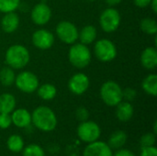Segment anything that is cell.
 Segmentation results:
<instances>
[{
    "label": "cell",
    "mask_w": 157,
    "mask_h": 156,
    "mask_svg": "<svg viewBox=\"0 0 157 156\" xmlns=\"http://www.w3.org/2000/svg\"><path fill=\"white\" fill-rule=\"evenodd\" d=\"M75 117L79 121H86L89 118V112L85 107H79L75 110Z\"/></svg>",
    "instance_id": "obj_30"
},
{
    "label": "cell",
    "mask_w": 157,
    "mask_h": 156,
    "mask_svg": "<svg viewBox=\"0 0 157 156\" xmlns=\"http://www.w3.org/2000/svg\"><path fill=\"white\" fill-rule=\"evenodd\" d=\"M32 43L33 45L40 50H48L50 49L54 42L53 34L44 29H38L32 34Z\"/></svg>",
    "instance_id": "obj_11"
},
{
    "label": "cell",
    "mask_w": 157,
    "mask_h": 156,
    "mask_svg": "<svg viewBox=\"0 0 157 156\" xmlns=\"http://www.w3.org/2000/svg\"><path fill=\"white\" fill-rule=\"evenodd\" d=\"M155 143H156V134H155L154 132L145 133L140 139V145L142 148L155 146Z\"/></svg>",
    "instance_id": "obj_28"
},
{
    "label": "cell",
    "mask_w": 157,
    "mask_h": 156,
    "mask_svg": "<svg viewBox=\"0 0 157 156\" xmlns=\"http://www.w3.org/2000/svg\"><path fill=\"white\" fill-rule=\"evenodd\" d=\"M69 62L78 69L86 68L91 62V52L88 47L83 43H74L68 51Z\"/></svg>",
    "instance_id": "obj_3"
},
{
    "label": "cell",
    "mask_w": 157,
    "mask_h": 156,
    "mask_svg": "<svg viewBox=\"0 0 157 156\" xmlns=\"http://www.w3.org/2000/svg\"><path fill=\"white\" fill-rule=\"evenodd\" d=\"M151 1L152 0H133L134 5L138 7H141V8H144V7L150 6Z\"/></svg>",
    "instance_id": "obj_34"
},
{
    "label": "cell",
    "mask_w": 157,
    "mask_h": 156,
    "mask_svg": "<svg viewBox=\"0 0 157 156\" xmlns=\"http://www.w3.org/2000/svg\"><path fill=\"white\" fill-rule=\"evenodd\" d=\"M12 124L11 115L7 113H0V129L6 130Z\"/></svg>",
    "instance_id": "obj_29"
},
{
    "label": "cell",
    "mask_w": 157,
    "mask_h": 156,
    "mask_svg": "<svg viewBox=\"0 0 157 156\" xmlns=\"http://www.w3.org/2000/svg\"><path fill=\"white\" fill-rule=\"evenodd\" d=\"M150 6H152V9H153V11H154L155 13H156L157 12V0H152V1H151V4H150Z\"/></svg>",
    "instance_id": "obj_36"
},
{
    "label": "cell",
    "mask_w": 157,
    "mask_h": 156,
    "mask_svg": "<svg viewBox=\"0 0 157 156\" xmlns=\"http://www.w3.org/2000/svg\"><path fill=\"white\" fill-rule=\"evenodd\" d=\"M100 97L103 102L109 107H116L122 101V89L114 81L105 82L100 88Z\"/></svg>",
    "instance_id": "obj_4"
},
{
    "label": "cell",
    "mask_w": 157,
    "mask_h": 156,
    "mask_svg": "<svg viewBox=\"0 0 157 156\" xmlns=\"http://www.w3.org/2000/svg\"><path fill=\"white\" fill-rule=\"evenodd\" d=\"M16 75L11 67H4L0 71V83L5 86H12L15 83Z\"/></svg>",
    "instance_id": "obj_24"
},
{
    "label": "cell",
    "mask_w": 157,
    "mask_h": 156,
    "mask_svg": "<svg viewBox=\"0 0 157 156\" xmlns=\"http://www.w3.org/2000/svg\"><path fill=\"white\" fill-rule=\"evenodd\" d=\"M141 63L148 70H153L157 65V51L154 47L146 48L141 54Z\"/></svg>",
    "instance_id": "obj_15"
},
{
    "label": "cell",
    "mask_w": 157,
    "mask_h": 156,
    "mask_svg": "<svg viewBox=\"0 0 157 156\" xmlns=\"http://www.w3.org/2000/svg\"><path fill=\"white\" fill-rule=\"evenodd\" d=\"M20 0H0V12H14L19 6Z\"/></svg>",
    "instance_id": "obj_27"
},
{
    "label": "cell",
    "mask_w": 157,
    "mask_h": 156,
    "mask_svg": "<svg viewBox=\"0 0 157 156\" xmlns=\"http://www.w3.org/2000/svg\"><path fill=\"white\" fill-rule=\"evenodd\" d=\"M143 89L144 92L150 96L155 97L157 95V75L156 74H149L147 75L143 83Z\"/></svg>",
    "instance_id": "obj_23"
},
{
    "label": "cell",
    "mask_w": 157,
    "mask_h": 156,
    "mask_svg": "<svg viewBox=\"0 0 157 156\" xmlns=\"http://www.w3.org/2000/svg\"><path fill=\"white\" fill-rule=\"evenodd\" d=\"M76 133L82 142L90 143L99 140L101 136V129L97 122L87 120L86 121H82L78 125Z\"/></svg>",
    "instance_id": "obj_5"
},
{
    "label": "cell",
    "mask_w": 157,
    "mask_h": 156,
    "mask_svg": "<svg viewBox=\"0 0 157 156\" xmlns=\"http://www.w3.org/2000/svg\"><path fill=\"white\" fill-rule=\"evenodd\" d=\"M88 1H95V0H88Z\"/></svg>",
    "instance_id": "obj_38"
},
{
    "label": "cell",
    "mask_w": 157,
    "mask_h": 156,
    "mask_svg": "<svg viewBox=\"0 0 157 156\" xmlns=\"http://www.w3.org/2000/svg\"><path fill=\"white\" fill-rule=\"evenodd\" d=\"M51 17L52 10L50 6L45 3L37 4L31 10V19L36 25H45L50 21Z\"/></svg>",
    "instance_id": "obj_13"
},
{
    "label": "cell",
    "mask_w": 157,
    "mask_h": 156,
    "mask_svg": "<svg viewBox=\"0 0 157 156\" xmlns=\"http://www.w3.org/2000/svg\"><path fill=\"white\" fill-rule=\"evenodd\" d=\"M23 156H46L43 148L36 143H31L25 146L22 150Z\"/></svg>",
    "instance_id": "obj_26"
},
{
    "label": "cell",
    "mask_w": 157,
    "mask_h": 156,
    "mask_svg": "<svg viewBox=\"0 0 157 156\" xmlns=\"http://www.w3.org/2000/svg\"><path fill=\"white\" fill-rule=\"evenodd\" d=\"M57 37L65 44H74L78 39V29L70 21H61L56 26Z\"/></svg>",
    "instance_id": "obj_9"
},
{
    "label": "cell",
    "mask_w": 157,
    "mask_h": 156,
    "mask_svg": "<svg viewBox=\"0 0 157 156\" xmlns=\"http://www.w3.org/2000/svg\"><path fill=\"white\" fill-rule=\"evenodd\" d=\"M140 156H157V148L155 146L143 147Z\"/></svg>",
    "instance_id": "obj_32"
},
{
    "label": "cell",
    "mask_w": 157,
    "mask_h": 156,
    "mask_svg": "<svg viewBox=\"0 0 157 156\" xmlns=\"http://www.w3.org/2000/svg\"><path fill=\"white\" fill-rule=\"evenodd\" d=\"M5 59L6 64L12 69H21L29 63L30 55L26 47L15 44L6 50Z\"/></svg>",
    "instance_id": "obj_2"
},
{
    "label": "cell",
    "mask_w": 157,
    "mask_h": 156,
    "mask_svg": "<svg viewBox=\"0 0 157 156\" xmlns=\"http://www.w3.org/2000/svg\"><path fill=\"white\" fill-rule=\"evenodd\" d=\"M16 108V98L12 94L4 93L0 95V113L11 114Z\"/></svg>",
    "instance_id": "obj_20"
},
{
    "label": "cell",
    "mask_w": 157,
    "mask_h": 156,
    "mask_svg": "<svg viewBox=\"0 0 157 156\" xmlns=\"http://www.w3.org/2000/svg\"><path fill=\"white\" fill-rule=\"evenodd\" d=\"M15 84L17 87L24 93L30 94L35 92L39 87V79L35 74L29 71H24L16 76Z\"/></svg>",
    "instance_id": "obj_8"
},
{
    "label": "cell",
    "mask_w": 157,
    "mask_h": 156,
    "mask_svg": "<svg viewBox=\"0 0 157 156\" xmlns=\"http://www.w3.org/2000/svg\"><path fill=\"white\" fill-rule=\"evenodd\" d=\"M11 120L17 128H27L31 124V114L26 108H17L11 112Z\"/></svg>",
    "instance_id": "obj_14"
},
{
    "label": "cell",
    "mask_w": 157,
    "mask_h": 156,
    "mask_svg": "<svg viewBox=\"0 0 157 156\" xmlns=\"http://www.w3.org/2000/svg\"><path fill=\"white\" fill-rule=\"evenodd\" d=\"M97 29L92 25H86L80 31H78V39L80 40L81 43L85 45L91 44L97 39Z\"/></svg>",
    "instance_id": "obj_19"
},
{
    "label": "cell",
    "mask_w": 157,
    "mask_h": 156,
    "mask_svg": "<svg viewBox=\"0 0 157 156\" xmlns=\"http://www.w3.org/2000/svg\"><path fill=\"white\" fill-rule=\"evenodd\" d=\"M31 123L40 131L51 132L55 130L58 120L52 108L46 106H40L31 114Z\"/></svg>",
    "instance_id": "obj_1"
},
{
    "label": "cell",
    "mask_w": 157,
    "mask_h": 156,
    "mask_svg": "<svg viewBox=\"0 0 157 156\" xmlns=\"http://www.w3.org/2000/svg\"><path fill=\"white\" fill-rule=\"evenodd\" d=\"M127 140H128V135L125 131H114L109 139V146L113 150H118V149H121L122 148L126 143H127Z\"/></svg>",
    "instance_id": "obj_18"
},
{
    "label": "cell",
    "mask_w": 157,
    "mask_h": 156,
    "mask_svg": "<svg viewBox=\"0 0 157 156\" xmlns=\"http://www.w3.org/2000/svg\"><path fill=\"white\" fill-rule=\"evenodd\" d=\"M113 156H136L133 152H132L129 149H124V148H121L118 149L117 152L113 154Z\"/></svg>",
    "instance_id": "obj_33"
},
{
    "label": "cell",
    "mask_w": 157,
    "mask_h": 156,
    "mask_svg": "<svg viewBox=\"0 0 157 156\" xmlns=\"http://www.w3.org/2000/svg\"><path fill=\"white\" fill-rule=\"evenodd\" d=\"M134 113L133 106L128 101H121L116 106V117L121 122L129 121Z\"/></svg>",
    "instance_id": "obj_16"
},
{
    "label": "cell",
    "mask_w": 157,
    "mask_h": 156,
    "mask_svg": "<svg viewBox=\"0 0 157 156\" xmlns=\"http://www.w3.org/2000/svg\"><path fill=\"white\" fill-rule=\"evenodd\" d=\"M99 24L105 32H114L118 29L121 24L120 12L117 9L111 7L105 9L99 17Z\"/></svg>",
    "instance_id": "obj_7"
},
{
    "label": "cell",
    "mask_w": 157,
    "mask_h": 156,
    "mask_svg": "<svg viewBox=\"0 0 157 156\" xmlns=\"http://www.w3.org/2000/svg\"><path fill=\"white\" fill-rule=\"evenodd\" d=\"M105 1L109 6H116L118 4H120L122 0H105Z\"/></svg>",
    "instance_id": "obj_35"
},
{
    "label": "cell",
    "mask_w": 157,
    "mask_h": 156,
    "mask_svg": "<svg viewBox=\"0 0 157 156\" xmlns=\"http://www.w3.org/2000/svg\"><path fill=\"white\" fill-rule=\"evenodd\" d=\"M94 52L96 57L103 63H109L113 61L117 56V48L115 44L107 39L98 40L94 47Z\"/></svg>",
    "instance_id": "obj_6"
},
{
    "label": "cell",
    "mask_w": 157,
    "mask_h": 156,
    "mask_svg": "<svg viewBox=\"0 0 157 156\" xmlns=\"http://www.w3.org/2000/svg\"><path fill=\"white\" fill-rule=\"evenodd\" d=\"M6 147L10 152L14 154H17L22 152L23 148L25 147V143L20 135L12 134L8 137L6 141Z\"/></svg>",
    "instance_id": "obj_21"
},
{
    "label": "cell",
    "mask_w": 157,
    "mask_h": 156,
    "mask_svg": "<svg viewBox=\"0 0 157 156\" xmlns=\"http://www.w3.org/2000/svg\"><path fill=\"white\" fill-rule=\"evenodd\" d=\"M136 95H137V93L133 88L128 87V88L122 90V98L125 99L128 102L132 101L136 97Z\"/></svg>",
    "instance_id": "obj_31"
},
{
    "label": "cell",
    "mask_w": 157,
    "mask_h": 156,
    "mask_svg": "<svg viewBox=\"0 0 157 156\" xmlns=\"http://www.w3.org/2000/svg\"><path fill=\"white\" fill-rule=\"evenodd\" d=\"M19 25V17L15 12L6 13L1 19V28L6 33L14 32Z\"/></svg>",
    "instance_id": "obj_17"
},
{
    "label": "cell",
    "mask_w": 157,
    "mask_h": 156,
    "mask_svg": "<svg viewBox=\"0 0 157 156\" xmlns=\"http://www.w3.org/2000/svg\"><path fill=\"white\" fill-rule=\"evenodd\" d=\"M82 156H113V152L108 143L98 140L86 146Z\"/></svg>",
    "instance_id": "obj_12"
},
{
    "label": "cell",
    "mask_w": 157,
    "mask_h": 156,
    "mask_svg": "<svg viewBox=\"0 0 157 156\" xmlns=\"http://www.w3.org/2000/svg\"><path fill=\"white\" fill-rule=\"evenodd\" d=\"M141 29L149 35H155L157 33V23L154 18L145 17L140 22Z\"/></svg>",
    "instance_id": "obj_25"
},
{
    "label": "cell",
    "mask_w": 157,
    "mask_h": 156,
    "mask_svg": "<svg viewBox=\"0 0 157 156\" xmlns=\"http://www.w3.org/2000/svg\"><path fill=\"white\" fill-rule=\"evenodd\" d=\"M154 133L156 134L157 133V121L155 120V123H154Z\"/></svg>",
    "instance_id": "obj_37"
},
{
    "label": "cell",
    "mask_w": 157,
    "mask_h": 156,
    "mask_svg": "<svg viewBox=\"0 0 157 156\" xmlns=\"http://www.w3.org/2000/svg\"><path fill=\"white\" fill-rule=\"evenodd\" d=\"M37 92H38V96L41 99L49 101V100L53 99L56 97L57 89L52 84H43L38 87Z\"/></svg>",
    "instance_id": "obj_22"
},
{
    "label": "cell",
    "mask_w": 157,
    "mask_h": 156,
    "mask_svg": "<svg viewBox=\"0 0 157 156\" xmlns=\"http://www.w3.org/2000/svg\"><path fill=\"white\" fill-rule=\"evenodd\" d=\"M89 85L90 82L88 76L83 73H77L70 78L68 82V88L73 94L80 96L86 92Z\"/></svg>",
    "instance_id": "obj_10"
}]
</instances>
